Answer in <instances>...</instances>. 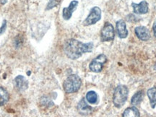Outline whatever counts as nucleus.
Masks as SVG:
<instances>
[{
    "label": "nucleus",
    "mask_w": 156,
    "mask_h": 117,
    "mask_svg": "<svg viewBox=\"0 0 156 117\" xmlns=\"http://www.w3.org/2000/svg\"><path fill=\"white\" fill-rule=\"evenodd\" d=\"M15 87L20 92H23L28 87V81L23 75H18L14 80Z\"/></svg>",
    "instance_id": "8"
},
{
    "label": "nucleus",
    "mask_w": 156,
    "mask_h": 117,
    "mask_svg": "<svg viewBox=\"0 0 156 117\" xmlns=\"http://www.w3.org/2000/svg\"><path fill=\"white\" fill-rule=\"evenodd\" d=\"M6 28H7V21L4 20L2 25V26L0 27V35H2L4 32H5L6 30Z\"/></svg>",
    "instance_id": "19"
},
{
    "label": "nucleus",
    "mask_w": 156,
    "mask_h": 117,
    "mask_svg": "<svg viewBox=\"0 0 156 117\" xmlns=\"http://www.w3.org/2000/svg\"><path fill=\"white\" fill-rule=\"evenodd\" d=\"M98 97L95 91H89L87 93L86 100L90 104H95L98 102Z\"/></svg>",
    "instance_id": "17"
},
{
    "label": "nucleus",
    "mask_w": 156,
    "mask_h": 117,
    "mask_svg": "<svg viewBox=\"0 0 156 117\" xmlns=\"http://www.w3.org/2000/svg\"><path fill=\"white\" fill-rule=\"evenodd\" d=\"M144 93L143 91H139V92L136 93L135 94L133 95V97L132 98L131 103L134 106H136V105H139L140 103L142 102V99H143Z\"/></svg>",
    "instance_id": "16"
},
{
    "label": "nucleus",
    "mask_w": 156,
    "mask_h": 117,
    "mask_svg": "<svg viewBox=\"0 0 156 117\" xmlns=\"http://www.w3.org/2000/svg\"><path fill=\"white\" fill-rule=\"evenodd\" d=\"M122 117H140V114L136 107H129L124 111Z\"/></svg>",
    "instance_id": "12"
},
{
    "label": "nucleus",
    "mask_w": 156,
    "mask_h": 117,
    "mask_svg": "<svg viewBox=\"0 0 156 117\" xmlns=\"http://www.w3.org/2000/svg\"><path fill=\"white\" fill-rule=\"evenodd\" d=\"M7 0H0V3L2 4V5H5V4L7 2Z\"/></svg>",
    "instance_id": "21"
},
{
    "label": "nucleus",
    "mask_w": 156,
    "mask_h": 117,
    "mask_svg": "<svg viewBox=\"0 0 156 117\" xmlns=\"http://www.w3.org/2000/svg\"><path fill=\"white\" fill-rule=\"evenodd\" d=\"M78 110H79V112L82 113V114H87L91 112L92 108L87 104V103L85 102V101L84 100V99H82V100L80 101L79 104H78Z\"/></svg>",
    "instance_id": "14"
},
{
    "label": "nucleus",
    "mask_w": 156,
    "mask_h": 117,
    "mask_svg": "<svg viewBox=\"0 0 156 117\" xmlns=\"http://www.w3.org/2000/svg\"><path fill=\"white\" fill-rule=\"evenodd\" d=\"M101 18V9L98 7H93L90 11L87 18L83 21V25L89 26L98 22Z\"/></svg>",
    "instance_id": "4"
},
{
    "label": "nucleus",
    "mask_w": 156,
    "mask_h": 117,
    "mask_svg": "<svg viewBox=\"0 0 156 117\" xmlns=\"http://www.w3.org/2000/svg\"><path fill=\"white\" fill-rule=\"evenodd\" d=\"M154 69H155V70H156V64H155V65L154 66Z\"/></svg>",
    "instance_id": "22"
},
{
    "label": "nucleus",
    "mask_w": 156,
    "mask_h": 117,
    "mask_svg": "<svg viewBox=\"0 0 156 117\" xmlns=\"http://www.w3.org/2000/svg\"><path fill=\"white\" fill-rule=\"evenodd\" d=\"M58 4V2L56 1V0H51V1L49 2V3L48 4L47 7H46V9H52L53 7H56Z\"/></svg>",
    "instance_id": "18"
},
{
    "label": "nucleus",
    "mask_w": 156,
    "mask_h": 117,
    "mask_svg": "<svg viewBox=\"0 0 156 117\" xmlns=\"http://www.w3.org/2000/svg\"><path fill=\"white\" fill-rule=\"evenodd\" d=\"M82 85L80 77L77 75H71L68 76L64 83V90L66 93H73L77 92L80 90Z\"/></svg>",
    "instance_id": "3"
},
{
    "label": "nucleus",
    "mask_w": 156,
    "mask_h": 117,
    "mask_svg": "<svg viewBox=\"0 0 156 117\" xmlns=\"http://www.w3.org/2000/svg\"><path fill=\"white\" fill-rule=\"evenodd\" d=\"M128 89L125 85H119L115 89L113 96V102L114 106L117 108H121L127 100Z\"/></svg>",
    "instance_id": "2"
},
{
    "label": "nucleus",
    "mask_w": 156,
    "mask_h": 117,
    "mask_svg": "<svg viewBox=\"0 0 156 117\" xmlns=\"http://www.w3.org/2000/svg\"><path fill=\"white\" fill-rule=\"evenodd\" d=\"M107 61V57L105 54H100L95 57L89 65V68L93 73H100L103 69V65Z\"/></svg>",
    "instance_id": "6"
},
{
    "label": "nucleus",
    "mask_w": 156,
    "mask_h": 117,
    "mask_svg": "<svg viewBox=\"0 0 156 117\" xmlns=\"http://www.w3.org/2000/svg\"><path fill=\"white\" fill-rule=\"evenodd\" d=\"M132 7H133L134 12L136 14H146L148 12V3L146 1H142L140 4L132 3Z\"/></svg>",
    "instance_id": "10"
},
{
    "label": "nucleus",
    "mask_w": 156,
    "mask_h": 117,
    "mask_svg": "<svg viewBox=\"0 0 156 117\" xmlns=\"http://www.w3.org/2000/svg\"><path fill=\"white\" fill-rule=\"evenodd\" d=\"M135 34L137 38L141 41H148L151 38V34L150 31L145 26H138L135 28Z\"/></svg>",
    "instance_id": "9"
},
{
    "label": "nucleus",
    "mask_w": 156,
    "mask_h": 117,
    "mask_svg": "<svg viewBox=\"0 0 156 117\" xmlns=\"http://www.w3.org/2000/svg\"><path fill=\"white\" fill-rule=\"evenodd\" d=\"M115 38V31L110 23H106L101 32V41H112Z\"/></svg>",
    "instance_id": "5"
},
{
    "label": "nucleus",
    "mask_w": 156,
    "mask_h": 117,
    "mask_svg": "<svg viewBox=\"0 0 156 117\" xmlns=\"http://www.w3.org/2000/svg\"><path fill=\"white\" fill-rule=\"evenodd\" d=\"M153 34H154V36L156 38V20L155 21V23H154L153 24Z\"/></svg>",
    "instance_id": "20"
},
{
    "label": "nucleus",
    "mask_w": 156,
    "mask_h": 117,
    "mask_svg": "<svg viewBox=\"0 0 156 117\" xmlns=\"http://www.w3.org/2000/svg\"><path fill=\"white\" fill-rule=\"evenodd\" d=\"M116 31L119 38H125L128 36V30L126 29V23L123 20H119L116 22Z\"/></svg>",
    "instance_id": "11"
},
{
    "label": "nucleus",
    "mask_w": 156,
    "mask_h": 117,
    "mask_svg": "<svg viewBox=\"0 0 156 117\" xmlns=\"http://www.w3.org/2000/svg\"><path fill=\"white\" fill-rule=\"evenodd\" d=\"M9 98V93L5 87L0 86V106L8 102Z\"/></svg>",
    "instance_id": "13"
},
{
    "label": "nucleus",
    "mask_w": 156,
    "mask_h": 117,
    "mask_svg": "<svg viewBox=\"0 0 156 117\" xmlns=\"http://www.w3.org/2000/svg\"><path fill=\"white\" fill-rule=\"evenodd\" d=\"M94 45L92 42L84 44L76 39H69L64 45V53L71 59H77L83 54L91 52Z\"/></svg>",
    "instance_id": "1"
},
{
    "label": "nucleus",
    "mask_w": 156,
    "mask_h": 117,
    "mask_svg": "<svg viewBox=\"0 0 156 117\" xmlns=\"http://www.w3.org/2000/svg\"><path fill=\"white\" fill-rule=\"evenodd\" d=\"M77 5L78 2L76 1V0H73L70 2L69 7H64L63 9V12H62V17L65 20H68L71 18L74 11L77 9Z\"/></svg>",
    "instance_id": "7"
},
{
    "label": "nucleus",
    "mask_w": 156,
    "mask_h": 117,
    "mask_svg": "<svg viewBox=\"0 0 156 117\" xmlns=\"http://www.w3.org/2000/svg\"><path fill=\"white\" fill-rule=\"evenodd\" d=\"M147 96L150 99L151 107L153 108L156 106V87L149 89L147 90Z\"/></svg>",
    "instance_id": "15"
}]
</instances>
